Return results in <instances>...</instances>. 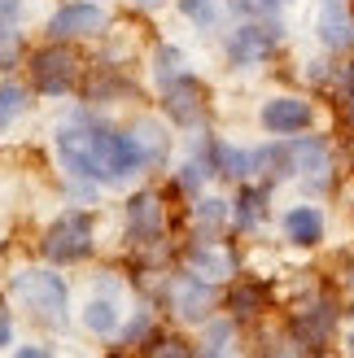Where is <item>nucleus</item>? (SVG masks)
<instances>
[{"mask_svg": "<svg viewBox=\"0 0 354 358\" xmlns=\"http://www.w3.org/2000/svg\"><path fill=\"white\" fill-rule=\"evenodd\" d=\"M311 122V105L306 101H293V96H276L262 105V127L276 131V136H289V131H302Z\"/></svg>", "mask_w": 354, "mask_h": 358, "instance_id": "423d86ee", "label": "nucleus"}, {"mask_svg": "<svg viewBox=\"0 0 354 358\" xmlns=\"http://www.w3.org/2000/svg\"><path fill=\"white\" fill-rule=\"evenodd\" d=\"M22 110H27V92H22V87H13V83L0 87V127H9Z\"/></svg>", "mask_w": 354, "mask_h": 358, "instance_id": "2eb2a0df", "label": "nucleus"}, {"mask_svg": "<svg viewBox=\"0 0 354 358\" xmlns=\"http://www.w3.org/2000/svg\"><path fill=\"white\" fill-rule=\"evenodd\" d=\"M0 345H9V310H5V301H0Z\"/></svg>", "mask_w": 354, "mask_h": 358, "instance_id": "a211bd4d", "label": "nucleus"}, {"mask_svg": "<svg viewBox=\"0 0 354 358\" xmlns=\"http://www.w3.org/2000/svg\"><path fill=\"white\" fill-rule=\"evenodd\" d=\"M320 35H324L328 48H354V22H350L337 5H328L320 13Z\"/></svg>", "mask_w": 354, "mask_h": 358, "instance_id": "9d476101", "label": "nucleus"}, {"mask_svg": "<svg viewBox=\"0 0 354 358\" xmlns=\"http://www.w3.org/2000/svg\"><path fill=\"white\" fill-rule=\"evenodd\" d=\"M258 201H262L258 192H245V196H241V223H254V214H258Z\"/></svg>", "mask_w": 354, "mask_h": 358, "instance_id": "f3484780", "label": "nucleus"}, {"mask_svg": "<svg viewBox=\"0 0 354 358\" xmlns=\"http://www.w3.org/2000/svg\"><path fill=\"white\" fill-rule=\"evenodd\" d=\"M13 293L27 310H35L48 324H66V284L48 271H22L13 275Z\"/></svg>", "mask_w": 354, "mask_h": 358, "instance_id": "f03ea898", "label": "nucleus"}, {"mask_svg": "<svg viewBox=\"0 0 354 358\" xmlns=\"http://www.w3.org/2000/svg\"><path fill=\"white\" fill-rule=\"evenodd\" d=\"M57 149H62V162L75 175L105 179V184H122V179H132L149 162L140 136H122V131H110V127H87V131L66 127L57 136Z\"/></svg>", "mask_w": 354, "mask_h": 358, "instance_id": "f257e3e1", "label": "nucleus"}, {"mask_svg": "<svg viewBox=\"0 0 354 358\" xmlns=\"http://www.w3.org/2000/svg\"><path fill=\"white\" fill-rule=\"evenodd\" d=\"M267 5H276V0H267Z\"/></svg>", "mask_w": 354, "mask_h": 358, "instance_id": "5701e85b", "label": "nucleus"}, {"mask_svg": "<svg viewBox=\"0 0 354 358\" xmlns=\"http://www.w3.org/2000/svg\"><path fill=\"white\" fill-rule=\"evenodd\" d=\"M105 27V13L97 5H87V0H75V5H66L52 13L48 22V35L52 40H75V35H97Z\"/></svg>", "mask_w": 354, "mask_h": 358, "instance_id": "39448f33", "label": "nucleus"}, {"mask_svg": "<svg viewBox=\"0 0 354 358\" xmlns=\"http://www.w3.org/2000/svg\"><path fill=\"white\" fill-rule=\"evenodd\" d=\"M285 231L297 241V245H315L324 236V219H320V210H311V206H297L289 219H285Z\"/></svg>", "mask_w": 354, "mask_h": 358, "instance_id": "9b49d317", "label": "nucleus"}, {"mask_svg": "<svg viewBox=\"0 0 354 358\" xmlns=\"http://www.w3.org/2000/svg\"><path fill=\"white\" fill-rule=\"evenodd\" d=\"M83 324L92 328V332H114L118 315H114V306H110V301H87V310H83Z\"/></svg>", "mask_w": 354, "mask_h": 358, "instance_id": "4468645a", "label": "nucleus"}, {"mask_svg": "<svg viewBox=\"0 0 354 358\" xmlns=\"http://www.w3.org/2000/svg\"><path fill=\"white\" fill-rule=\"evenodd\" d=\"M350 354H354V332H350Z\"/></svg>", "mask_w": 354, "mask_h": 358, "instance_id": "4be33fe9", "label": "nucleus"}, {"mask_svg": "<svg viewBox=\"0 0 354 358\" xmlns=\"http://www.w3.org/2000/svg\"><path fill=\"white\" fill-rule=\"evenodd\" d=\"M87 249H92V223H87V214L70 210V214H62V219L48 227L44 254L52 262H79Z\"/></svg>", "mask_w": 354, "mask_h": 358, "instance_id": "7ed1b4c3", "label": "nucleus"}, {"mask_svg": "<svg viewBox=\"0 0 354 358\" xmlns=\"http://www.w3.org/2000/svg\"><path fill=\"white\" fill-rule=\"evenodd\" d=\"M136 5H145V9H149V5H157V0H136Z\"/></svg>", "mask_w": 354, "mask_h": 358, "instance_id": "412c9836", "label": "nucleus"}, {"mask_svg": "<svg viewBox=\"0 0 354 358\" xmlns=\"http://www.w3.org/2000/svg\"><path fill=\"white\" fill-rule=\"evenodd\" d=\"M157 358H192V345H184V341H162Z\"/></svg>", "mask_w": 354, "mask_h": 358, "instance_id": "dca6fc26", "label": "nucleus"}, {"mask_svg": "<svg viewBox=\"0 0 354 358\" xmlns=\"http://www.w3.org/2000/svg\"><path fill=\"white\" fill-rule=\"evenodd\" d=\"M232 254L227 249H219V245H197L188 254V271L197 275V280H223V275H232Z\"/></svg>", "mask_w": 354, "mask_h": 358, "instance_id": "6e6552de", "label": "nucleus"}, {"mask_svg": "<svg viewBox=\"0 0 354 358\" xmlns=\"http://www.w3.org/2000/svg\"><path fill=\"white\" fill-rule=\"evenodd\" d=\"M271 44H276V31H271V27H241V31L232 35V44H227V52H232V62L250 66V62H258Z\"/></svg>", "mask_w": 354, "mask_h": 358, "instance_id": "0eeeda50", "label": "nucleus"}, {"mask_svg": "<svg viewBox=\"0 0 354 358\" xmlns=\"http://www.w3.org/2000/svg\"><path fill=\"white\" fill-rule=\"evenodd\" d=\"M127 223H132V236H157V227H162V201L153 192H140L127 206Z\"/></svg>", "mask_w": 354, "mask_h": 358, "instance_id": "1a4fd4ad", "label": "nucleus"}, {"mask_svg": "<svg viewBox=\"0 0 354 358\" xmlns=\"http://www.w3.org/2000/svg\"><path fill=\"white\" fill-rule=\"evenodd\" d=\"M167 110H171L175 118H180V122H192V118L201 114V92H197L192 83L171 87V92H167Z\"/></svg>", "mask_w": 354, "mask_h": 358, "instance_id": "f8f14e48", "label": "nucleus"}, {"mask_svg": "<svg viewBox=\"0 0 354 358\" xmlns=\"http://www.w3.org/2000/svg\"><path fill=\"white\" fill-rule=\"evenodd\" d=\"M13 358H48V354H44V350H17Z\"/></svg>", "mask_w": 354, "mask_h": 358, "instance_id": "6ab92c4d", "label": "nucleus"}, {"mask_svg": "<svg viewBox=\"0 0 354 358\" xmlns=\"http://www.w3.org/2000/svg\"><path fill=\"white\" fill-rule=\"evenodd\" d=\"M180 5H184V13H192V9H201L206 0H180Z\"/></svg>", "mask_w": 354, "mask_h": 358, "instance_id": "aec40b11", "label": "nucleus"}, {"mask_svg": "<svg viewBox=\"0 0 354 358\" xmlns=\"http://www.w3.org/2000/svg\"><path fill=\"white\" fill-rule=\"evenodd\" d=\"M206 301H210V289H206V284H192V275L180 284V289H175V306H180V315H201V306H206Z\"/></svg>", "mask_w": 354, "mask_h": 358, "instance_id": "ddd939ff", "label": "nucleus"}, {"mask_svg": "<svg viewBox=\"0 0 354 358\" xmlns=\"http://www.w3.org/2000/svg\"><path fill=\"white\" fill-rule=\"evenodd\" d=\"M31 70H35V83H40V92H52V96L70 92V83L79 79V62L70 57L66 48H48V52H40Z\"/></svg>", "mask_w": 354, "mask_h": 358, "instance_id": "20e7f679", "label": "nucleus"}]
</instances>
